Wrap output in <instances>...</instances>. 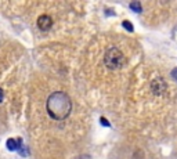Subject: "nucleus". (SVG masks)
Instances as JSON below:
<instances>
[{"mask_svg": "<svg viewBox=\"0 0 177 159\" xmlns=\"http://www.w3.org/2000/svg\"><path fill=\"white\" fill-rule=\"evenodd\" d=\"M47 114L55 120H64L67 119L72 111V102L67 93L64 91H54L49 95L46 102Z\"/></svg>", "mask_w": 177, "mask_h": 159, "instance_id": "obj_1", "label": "nucleus"}, {"mask_svg": "<svg viewBox=\"0 0 177 159\" xmlns=\"http://www.w3.org/2000/svg\"><path fill=\"white\" fill-rule=\"evenodd\" d=\"M104 64L108 69H119L125 65V55L119 49L111 47V49L105 51Z\"/></svg>", "mask_w": 177, "mask_h": 159, "instance_id": "obj_2", "label": "nucleus"}, {"mask_svg": "<svg viewBox=\"0 0 177 159\" xmlns=\"http://www.w3.org/2000/svg\"><path fill=\"white\" fill-rule=\"evenodd\" d=\"M151 89H152L154 94L161 95L166 90V83L162 77H155V80H152V83H151Z\"/></svg>", "mask_w": 177, "mask_h": 159, "instance_id": "obj_3", "label": "nucleus"}, {"mask_svg": "<svg viewBox=\"0 0 177 159\" xmlns=\"http://www.w3.org/2000/svg\"><path fill=\"white\" fill-rule=\"evenodd\" d=\"M37 26H39V29L43 32L49 31V29L53 26V19H51V17L47 15V14L40 15V17L37 18Z\"/></svg>", "mask_w": 177, "mask_h": 159, "instance_id": "obj_4", "label": "nucleus"}, {"mask_svg": "<svg viewBox=\"0 0 177 159\" xmlns=\"http://www.w3.org/2000/svg\"><path fill=\"white\" fill-rule=\"evenodd\" d=\"M7 148H9V150H11V151L18 150V148H19V144H17V141L14 140V138H10V140L7 141Z\"/></svg>", "mask_w": 177, "mask_h": 159, "instance_id": "obj_5", "label": "nucleus"}, {"mask_svg": "<svg viewBox=\"0 0 177 159\" xmlns=\"http://www.w3.org/2000/svg\"><path fill=\"white\" fill-rule=\"evenodd\" d=\"M130 9H132L133 11H136V13H141V11H143L141 4L138 3V1H133V3H130Z\"/></svg>", "mask_w": 177, "mask_h": 159, "instance_id": "obj_6", "label": "nucleus"}, {"mask_svg": "<svg viewBox=\"0 0 177 159\" xmlns=\"http://www.w3.org/2000/svg\"><path fill=\"white\" fill-rule=\"evenodd\" d=\"M122 25H123V28H125V29H127L129 32H133V25H132L130 22H129L127 19H126V21H123Z\"/></svg>", "mask_w": 177, "mask_h": 159, "instance_id": "obj_7", "label": "nucleus"}, {"mask_svg": "<svg viewBox=\"0 0 177 159\" xmlns=\"http://www.w3.org/2000/svg\"><path fill=\"white\" fill-rule=\"evenodd\" d=\"M100 120H101V125H104V126H109V123L107 122V119H105V118H101Z\"/></svg>", "mask_w": 177, "mask_h": 159, "instance_id": "obj_8", "label": "nucleus"}, {"mask_svg": "<svg viewBox=\"0 0 177 159\" xmlns=\"http://www.w3.org/2000/svg\"><path fill=\"white\" fill-rule=\"evenodd\" d=\"M3 98H4V91H3V89H0V102L3 101Z\"/></svg>", "mask_w": 177, "mask_h": 159, "instance_id": "obj_9", "label": "nucleus"}, {"mask_svg": "<svg viewBox=\"0 0 177 159\" xmlns=\"http://www.w3.org/2000/svg\"><path fill=\"white\" fill-rule=\"evenodd\" d=\"M172 75H173V76H174V79H176V80H177V68H176V69H173Z\"/></svg>", "mask_w": 177, "mask_h": 159, "instance_id": "obj_10", "label": "nucleus"}, {"mask_svg": "<svg viewBox=\"0 0 177 159\" xmlns=\"http://www.w3.org/2000/svg\"><path fill=\"white\" fill-rule=\"evenodd\" d=\"M134 159H138V158H134Z\"/></svg>", "mask_w": 177, "mask_h": 159, "instance_id": "obj_11", "label": "nucleus"}]
</instances>
